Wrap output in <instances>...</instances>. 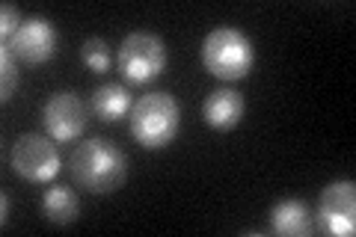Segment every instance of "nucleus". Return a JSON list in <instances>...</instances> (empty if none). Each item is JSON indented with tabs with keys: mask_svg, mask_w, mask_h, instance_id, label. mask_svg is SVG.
I'll use <instances>...</instances> for the list:
<instances>
[{
	"mask_svg": "<svg viewBox=\"0 0 356 237\" xmlns=\"http://www.w3.org/2000/svg\"><path fill=\"white\" fill-rule=\"evenodd\" d=\"M18 89V63L9 44L0 48V101H13Z\"/></svg>",
	"mask_w": 356,
	"mask_h": 237,
	"instance_id": "13",
	"label": "nucleus"
},
{
	"mask_svg": "<svg viewBox=\"0 0 356 237\" xmlns=\"http://www.w3.org/2000/svg\"><path fill=\"white\" fill-rule=\"evenodd\" d=\"M54 142L57 140L42 137V133H21L13 142V152H9L13 172L30 184H54V178L63 169L60 149Z\"/></svg>",
	"mask_w": 356,
	"mask_h": 237,
	"instance_id": "5",
	"label": "nucleus"
},
{
	"mask_svg": "<svg viewBox=\"0 0 356 237\" xmlns=\"http://www.w3.org/2000/svg\"><path fill=\"white\" fill-rule=\"evenodd\" d=\"M9 48H13L18 60L30 65H44L48 60H54V54L60 48V33L44 15H33L18 27Z\"/></svg>",
	"mask_w": 356,
	"mask_h": 237,
	"instance_id": "8",
	"label": "nucleus"
},
{
	"mask_svg": "<svg viewBox=\"0 0 356 237\" xmlns=\"http://www.w3.org/2000/svg\"><path fill=\"white\" fill-rule=\"evenodd\" d=\"M42 122L44 131H48L51 140L57 142H72L86 131V104L81 101V95L74 92H54L42 107Z\"/></svg>",
	"mask_w": 356,
	"mask_h": 237,
	"instance_id": "7",
	"label": "nucleus"
},
{
	"mask_svg": "<svg viewBox=\"0 0 356 237\" xmlns=\"http://www.w3.org/2000/svg\"><path fill=\"white\" fill-rule=\"evenodd\" d=\"M131 92L122 83H104V86H98L95 89V95H92V110H95V116L98 119H104V122H119V119H125L128 113H131Z\"/></svg>",
	"mask_w": 356,
	"mask_h": 237,
	"instance_id": "12",
	"label": "nucleus"
},
{
	"mask_svg": "<svg viewBox=\"0 0 356 237\" xmlns=\"http://www.w3.org/2000/svg\"><path fill=\"white\" fill-rule=\"evenodd\" d=\"M21 24H24V21H21L18 6H15V3H3V9H0V36H3V39H13Z\"/></svg>",
	"mask_w": 356,
	"mask_h": 237,
	"instance_id": "15",
	"label": "nucleus"
},
{
	"mask_svg": "<svg viewBox=\"0 0 356 237\" xmlns=\"http://www.w3.org/2000/svg\"><path fill=\"white\" fill-rule=\"evenodd\" d=\"M243 110H247V101H243V95L238 92V89L220 86L205 98L202 116L214 131H232V128L241 125Z\"/></svg>",
	"mask_w": 356,
	"mask_h": 237,
	"instance_id": "9",
	"label": "nucleus"
},
{
	"mask_svg": "<svg viewBox=\"0 0 356 237\" xmlns=\"http://www.w3.org/2000/svg\"><path fill=\"white\" fill-rule=\"evenodd\" d=\"M318 229L330 237H350L356 231V184L332 181L321 190Z\"/></svg>",
	"mask_w": 356,
	"mask_h": 237,
	"instance_id": "6",
	"label": "nucleus"
},
{
	"mask_svg": "<svg viewBox=\"0 0 356 237\" xmlns=\"http://www.w3.org/2000/svg\"><path fill=\"white\" fill-rule=\"evenodd\" d=\"M6 222H9V196L3 193V213H0V225L6 229Z\"/></svg>",
	"mask_w": 356,
	"mask_h": 237,
	"instance_id": "16",
	"label": "nucleus"
},
{
	"mask_svg": "<svg viewBox=\"0 0 356 237\" xmlns=\"http://www.w3.org/2000/svg\"><path fill=\"white\" fill-rule=\"evenodd\" d=\"M69 172L74 184L92 196H110L125 184L128 178V157L110 140L92 137L81 142L69 157Z\"/></svg>",
	"mask_w": 356,
	"mask_h": 237,
	"instance_id": "1",
	"label": "nucleus"
},
{
	"mask_svg": "<svg viewBox=\"0 0 356 237\" xmlns=\"http://www.w3.org/2000/svg\"><path fill=\"white\" fill-rule=\"evenodd\" d=\"M202 65L220 81H243L255 65V44L238 27H217L202 42Z\"/></svg>",
	"mask_w": 356,
	"mask_h": 237,
	"instance_id": "3",
	"label": "nucleus"
},
{
	"mask_svg": "<svg viewBox=\"0 0 356 237\" xmlns=\"http://www.w3.org/2000/svg\"><path fill=\"white\" fill-rule=\"evenodd\" d=\"M270 234L282 237H309L315 234V222H312L309 205L300 199H282L270 208V222H267Z\"/></svg>",
	"mask_w": 356,
	"mask_h": 237,
	"instance_id": "10",
	"label": "nucleus"
},
{
	"mask_svg": "<svg viewBox=\"0 0 356 237\" xmlns=\"http://www.w3.org/2000/svg\"><path fill=\"white\" fill-rule=\"evenodd\" d=\"M181 131V107L178 101L158 89V92L140 95L131 107V137L143 149L158 152L166 149Z\"/></svg>",
	"mask_w": 356,
	"mask_h": 237,
	"instance_id": "2",
	"label": "nucleus"
},
{
	"mask_svg": "<svg viewBox=\"0 0 356 237\" xmlns=\"http://www.w3.org/2000/svg\"><path fill=\"white\" fill-rule=\"evenodd\" d=\"M116 65L131 86H149L166 69V44L149 30H134L119 44Z\"/></svg>",
	"mask_w": 356,
	"mask_h": 237,
	"instance_id": "4",
	"label": "nucleus"
},
{
	"mask_svg": "<svg viewBox=\"0 0 356 237\" xmlns=\"http://www.w3.org/2000/svg\"><path fill=\"white\" fill-rule=\"evenodd\" d=\"M81 60L89 72H95V74H102L110 69V48H107V42L104 39H86L83 42V48H81Z\"/></svg>",
	"mask_w": 356,
	"mask_h": 237,
	"instance_id": "14",
	"label": "nucleus"
},
{
	"mask_svg": "<svg viewBox=\"0 0 356 237\" xmlns=\"http://www.w3.org/2000/svg\"><path fill=\"white\" fill-rule=\"evenodd\" d=\"M42 213H44V220L54 225H72L81 217V199H77L72 187L51 184L42 196Z\"/></svg>",
	"mask_w": 356,
	"mask_h": 237,
	"instance_id": "11",
	"label": "nucleus"
}]
</instances>
